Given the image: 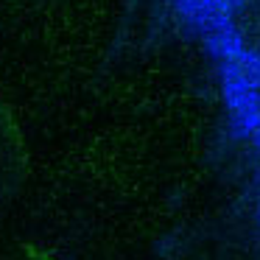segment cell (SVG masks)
<instances>
[{
    "label": "cell",
    "instance_id": "obj_2",
    "mask_svg": "<svg viewBox=\"0 0 260 260\" xmlns=\"http://www.w3.org/2000/svg\"><path fill=\"white\" fill-rule=\"evenodd\" d=\"M176 12L202 37L232 23V9L226 6V0H176Z\"/></svg>",
    "mask_w": 260,
    "mask_h": 260
},
{
    "label": "cell",
    "instance_id": "obj_3",
    "mask_svg": "<svg viewBox=\"0 0 260 260\" xmlns=\"http://www.w3.org/2000/svg\"><path fill=\"white\" fill-rule=\"evenodd\" d=\"M226 112H230L232 140H252V135L260 126V92H243L226 101Z\"/></svg>",
    "mask_w": 260,
    "mask_h": 260
},
{
    "label": "cell",
    "instance_id": "obj_5",
    "mask_svg": "<svg viewBox=\"0 0 260 260\" xmlns=\"http://www.w3.org/2000/svg\"><path fill=\"white\" fill-rule=\"evenodd\" d=\"M246 3H249V0H226V6L232 9V14H235V12H243V9H246Z\"/></svg>",
    "mask_w": 260,
    "mask_h": 260
},
{
    "label": "cell",
    "instance_id": "obj_1",
    "mask_svg": "<svg viewBox=\"0 0 260 260\" xmlns=\"http://www.w3.org/2000/svg\"><path fill=\"white\" fill-rule=\"evenodd\" d=\"M218 73H221V95H224V104L243 95V92H260V53L246 48L238 59L221 64Z\"/></svg>",
    "mask_w": 260,
    "mask_h": 260
},
{
    "label": "cell",
    "instance_id": "obj_4",
    "mask_svg": "<svg viewBox=\"0 0 260 260\" xmlns=\"http://www.w3.org/2000/svg\"><path fill=\"white\" fill-rule=\"evenodd\" d=\"M202 42H204L207 56L215 59L218 64L232 62V59H238L243 51H246V45H243V34H241V28H238L235 23H226V25H221V28L204 34Z\"/></svg>",
    "mask_w": 260,
    "mask_h": 260
},
{
    "label": "cell",
    "instance_id": "obj_7",
    "mask_svg": "<svg viewBox=\"0 0 260 260\" xmlns=\"http://www.w3.org/2000/svg\"><path fill=\"white\" fill-rule=\"evenodd\" d=\"M257 224H260V202H257Z\"/></svg>",
    "mask_w": 260,
    "mask_h": 260
},
{
    "label": "cell",
    "instance_id": "obj_6",
    "mask_svg": "<svg viewBox=\"0 0 260 260\" xmlns=\"http://www.w3.org/2000/svg\"><path fill=\"white\" fill-rule=\"evenodd\" d=\"M252 146H254V148H257V151H260V126H257V132H254V135H252Z\"/></svg>",
    "mask_w": 260,
    "mask_h": 260
}]
</instances>
